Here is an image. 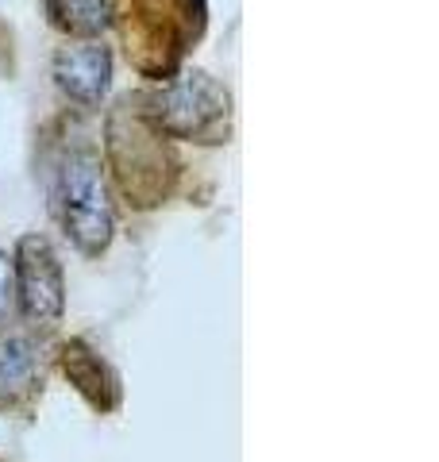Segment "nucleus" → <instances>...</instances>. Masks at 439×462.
<instances>
[{
	"label": "nucleus",
	"instance_id": "f257e3e1",
	"mask_svg": "<svg viewBox=\"0 0 439 462\" xmlns=\"http://www.w3.org/2000/svg\"><path fill=\"white\" fill-rule=\"evenodd\" d=\"M105 151H108V170L116 185H120V193L127 197V205L154 208L170 197L178 162L170 154L166 135H158L151 120L143 116L139 97H124L108 112Z\"/></svg>",
	"mask_w": 439,
	"mask_h": 462
},
{
	"label": "nucleus",
	"instance_id": "f03ea898",
	"mask_svg": "<svg viewBox=\"0 0 439 462\" xmlns=\"http://www.w3.org/2000/svg\"><path fill=\"white\" fill-rule=\"evenodd\" d=\"M139 108L166 139L228 143L231 132V93L204 69H189L166 81L158 93L139 97Z\"/></svg>",
	"mask_w": 439,
	"mask_h": 462
},
{
	"label": "nucleus",
	"instance_id": "7ed1b4c3",
	"mask_svg": "<svg viewBox=\"0 0 439 462\" xmlns=\"http://www.w3.org/2000/svg\"><path fill=\"white\" fill-rule=\"evenodd\" d=\"M58 220H62L70 243L85 258L108 251L116 236V212L105 185L100 154L89 147L66 151L58 162Z\"/></svg>",
	"mask_w": 439,
	"mask_h": 462
},
{
	"label": "nucleus",
	"instance_id": "20e7f679",
	"mask_svg": "<svg viewBox=\"0 0 439 462\" xmlns=\"http://www.w3.org/2000/svg\"><path fill=\"white\" fill-rule=\"evenodd\" d=\"M204 27V0H131L124 16L127 58L143 78H166Z\"/></svg>",
	"mask_w": 439,
	"mask_h": 462
},
{
	"label": "nucleus",
	"instance_id": "39448f33",
	"mask_svg": "<svg viewBox=\"0 0 439 462\" xmlns=\"http://www.w3.org/2000/svg\"><path fill=\"white\" fill-rule=\"evenodd\" d=\"M16 300L35 328H54L66 316V273L47 236H23L12 258Z\"/></svg>",
	"mask_w": 439,
	"mask_h": 462
},
{
	"label": "nucleus",
	"instance_id": "423d86ee",
	"mask_svg": "<svg viewBox=\"0 0 439 462\" xmlns=\"http://www.w3.org/2000/svg\"><path fill=\"white\" fill-rule=\"evenodd\" d=\"M54 85L73 105L97 108L112 85V51L105 42H73L54 54Z\"/></svg>",
	"mask_w": 439,
	"mask_h": 462
},
{
	"label": "nucleus",
	"instance_id": "0eeeda50",
	"mask_svg": "<svg viewBox=\"0 0 439 462\" xmlns=\"http://www.w3.org/2000/svg\"><path fill=\"white\" fill-rule=\"evenodd\" d=\"M58 363H62V374L70 378V385L89 401V409H97V412L120 409V401H124L120 374H116L85 339H70V343L58 346Z\"/></svg>",
	"mask_w": 439,
	"mask_h": 462
},
{
	"label": "nucleus",
	"instance_id": "6e6552de",
	"mask_svg": "<svg viewBox=\"0 0 439 462\" xmlns=\"http://www.w3.org/2000/svg\"><path fill=\"white\" fill-rule=\"evenodd\" d=\"M42 397V358L32 339H0V412L27 416Z\"/></svg>",
	"mask_w": 439,
	"mask_h": 462
},
{
	"label": "nucleus",
	"instance_id": "1a4fd4ad",
	"mask_svg": "<svg viewBox=\"0 0 439 462\" xmlns=\"http://www.w3.org/2000/svg\"><path fill=\"white\" fill-rule=\"evenodd\" d=\"M47 16L58 32L97 42L116 23V0H47Z\"/></svg>",
	"mask_w": 439,
	"mask_h": 462
},
{
	"label": "nucleus",
	"instance_id": "9d476101",
	"mask_svg": "<svg viewBox=\"0 0 439 462\" xmlns=\"http://www.w3.org/2000/svg\"><path fill=\"white\" fill-rule=\"evenodd\" d=\"M12 309H16V278H12V258L0 251V328L8 324Z\"/></svg>",
	"mask_w": 439,
	"mask_h": 462
}]
</instances>
